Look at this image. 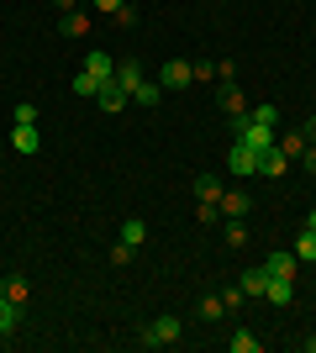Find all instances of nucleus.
I'll return each mask as SVG.
<instances>
[{"label":"nucleus","mask_w":316,"mask_h":353,"mask_svg":"<svg viewBox=\"0 0 316 353\" xmlns=\"http://www.w3.org/2000/svg\"><path fill=\"white\" fill-rule=\"evenodd\" d=\"M16 327H21V306H16V301H6V295H0V338H11Z\"/></svg>","instance_id":"obj_13"},{"label":"nucleus","mask_w":316,"mask_h":353,"mask_svg":"<svg viewBox=\"0 0 316 353\" xmlns=\"http://www.w3.org/2000/svg\"><path fill=\"white\" fill-rule=\"evenodd\" d=\"M295 264H301L295 253H269V259H264V269H269V274H285V280H295Z\"/></svg>","instance_id":"obj_14"},{"label":"nucleus","mask_w":316,"mask_h":353,"mask_svg":"<svg viewBox=\"0 0 316 353\" xmlns=\"http://www.w3.org/2000/svg\"><path fill=\"white\" fill-rule=\"evenodd\" d=\"M222 316H227L222 295H200V322H222Z\"/></svg>","instance_id":"obj_17"},{"label":"nucleus","mask_w":316,"mask_h":353,"mask_svg":"<svg viewBox=\"0 0 316 353\" xmlns=\"http://www.w3.org/2000/svg\"><path fill=\"white\" fill-rule=\"evenodd\" d=\"M301 163H306V174H316V143H306V153H301Z\"/></svg>","instance_id":"obj_32"},{"label":"nucleus","mask_w":316,"mask_h":353,"mask_svg":"<svg viewBox=\"0 0 316 353\" xmlns=\"http://www.w3.org/2000/svg\"><path fill=\"white\" fill-rule=\"evenodd\" d=\"M185 85H190V63H185V59H169L164 63V90H185Z\"/></svg>","instance_id":"obj_11"},{"label":"nucleus","mask_w":316,"mask_h":353,"mask_svg":"<svg viewBox=\"0 0 316 353\" xmlns=\"http://www.w3.org/2000/svg\"><path fill=\"white\" fill-rule=\"evenodd\" d=\"M59 27H63V37H85V32H90V16H85V11H69Z\"/></svg>","instance_id":"obj_18"},{"label":"nucleus","mask_w":316,"mask_h":353,"mask_svg":"<svg viewBox=\"0 0 316 353\" xmlns=\"http://www.w3.org/2000/svg\"><path fill=\"white\" fill-rule=\"evenodd\" d=\"M116 27H137V6L127 0V6H116Z\"/></svg>","instance_id":"obj_30"},{"label":"nucleus","mask_w":316,"mask_h":353,"mask_svg":"<svg viewBox=\"0 0 316 353\" xmlns=\"http://www.w3.org/2000/svg\"><path fill=\"white\" fill-rule=\"evenodd\" d=\"M132 101H137V105H158V85H137Z\"/></svg>","instance_id":"obj_28"},{"label":"nucleus","mask_w":316,"mask_h":353,"mask_svg":"<svg viewBox=\"0 0 316 353\" xmlns=\"http://www.w3.org/2000/svg\"><path fill=\"white\" fill-rule=\"evenodd\" d=\"M0 295H6V301H16V306H27V280H21V274H11V280L0 285Z\"/></svg>","instance_id":"obj_23"},{"label":"nucleus","mask_w":316,"mask_h":353,"mask_svg":"<svg viewBox=\"0 0 316 353\" xmlns=\"http://www.w3.org/2000/svg\"><path fill=\"white\" fill-rule=\"evenodd\" d=\"M264 301H274V306H290V301H295V285H290L285 274H269V285H264Z\"/></svg>","instance_id":"obj_5"},{"label":"nucleus","mask_w":316,"mask_h":353,"mask_svg":"<svg viewBox=\"0 0 316 353\" xmlns=\"http://www.w3.org/2000/svg\"><path fill=\"white\" fill-rule=\"evenodd\" d=\"M143 343H148V348L180 343V316H158V322H148V327H143Z\"/></svg>","instance_id":"obj_1"},{"label":"nucleus","mask_w":316,"mask_h":353,"mask_svg":"<svg viewBox=\"0 0 316 353\" xmlns=\"http://www.w3.org/2000/svg\"><path fill=\"white\" fill-rule=\"evenodd\" d=\"M11 148H16V153H37V148H43L37 127H16V132H11Z\"/></svg>","instance_id":"obj_15"},{"label":"nucleus","mask_w":316,"mask_h":353,"mask_svg":"<svg viewBox=\"0 0 316 353\" xmlns=\"http://www.w3.org/2000/svg\"><path fill=\"white\" fill-rule=\"evenodd\" d=\"M306 227H311V232H316V206H311V216H306Z\"/></svg>","instance_id":"obj_35"},{"label":"nucleus","mask_w":316,"mask_h":353,"mask_svg":"<svg viewBox=\"0 0 316 353\" xmlns=\"http://www.w3.org/2000/svg\"><path fill=\"white\" fill-rule=\"evenodd\" d=\"M242 243H248V227H242V221H232V227H227V248H242Z\"/></svg>","instance_id":"obj_29"},{"label":"nucleus","mask_w":316,"mask_h":353,"mask_svg":"<svg viewBox=\"0 0 316 353\" xmlns=\"http://www.w3.org/2000/svg\"><path fill=\"white\" fill-rule=\"evenodd\" d=\"M285 169H290V153H285V148H280V143H274V148H264V153H258V174L280 179V174H285Z\"/></svg>","instance_id":"obj_3"},{"label":"nucleus","mask_w":316,"mask_h":353,"mask_svg":"<svg viewBox=\"0 0 316 353\" xmlns=\"http://www.w3.org/2000/svg\"><path fill=\"white\" fill-rule=\"evenodd\" d=\"M222 301H227V311H238L248 295H242V285H232V290H222Z\"/></svg>","instance_id":"obj_31"},{"label":"nucleus","mask_w":316,"mask_h":353,"mask_svg":"<svg viewBox=\"0 0 316 353\" xmlns=\"http://www.w3.org/2000/svg\"><path fill=\"white\" fill-rule=\"evenodd\" d=\"M121 243H127V248H143V243H148V227H143V216H127V221H121Z\"/></svg>","instance_id":"obj_12"},{"label":"nucleus","mask_w":316,"mask_h":353,"mask_svg":"<svg viewBox=\"0 0 316 353\" xmlns=\"http://www.w3.org/2000/svg\"><path fill=\"white\" fill-rule=\"evenodd\" d=\"M116 6H127V0H95V11H105V16H116Z\"/></svg>","instance_id":"obj_33"},{"label":"nucleus","mask_w":316,"mask_h":353,"mask_svg":"<svg viewBox=\"0 0 316 353\" xmlns=\"http://www.w3.org/2000/svg\"><path fill=\"white\" fill-rule=\"evenodd\" d=\"M227 348H232V353H258V348H264V338H253V332H232Z\"/></svg>","instance_id":"obj_21"},{"label":"nucleus","mask_w":316,"mask_h":353,"mask_svg":"<svg viewBox=\"0 0 316 353\" xmlns=\"http://www.w3.org/2000/svg\"><path fill=\"white\" fill-rule=\"evenodd\" d=\"M274 143L285 148L290 159H301V153H306V143H311V137H306V127H301V132H285V137H274Z\"/></svg>","instance_id":"obj_20"},{"label":"nucleus","mask_w":316,"mask_h":353,"mask_svg":"<svg viewBox=\"0 0 316 353\" xmlns=\"http://www.w3.org/2000/svg\"><path fill=\"white\" fill-rule=\"evenodd\" d=\"M216 206H222V216L242 221V211H253V201H248L242 190H222V201H216Z\"/></svg>","instance_id":"obj_9"},{"label":"nucleus","mask_w":316,"mask_h":353,"mask_svg":"<svg viewBox=\"0 0 316 353\" xmlns=\"http://www.w3.org/2000/svg\"><path fill=\"white\" fill-rule=\"evenodd\" d=\"M248 121H258V127H280V111H274V105H253Z\"/></svg>","instance_id":"obj_25"},{"label":"nucleus","mask_w":316,"mask_h":353,"mask_svg":"<svg viewBox=\"0 0 316 353\" xmlns=\"http://www.w3.org/2000/svg\"><path fill=\"white\" fill-rule=\"evenodd\" d=\"M306 137H311V143H316V117H306Z\"/></svg>","instance_id":"obj_34"},{"label":"nucleus","mask_w":316,"mask_h":353,"mask_svg":"<svg viewBox=\"0 0 316 353\" xmlns=\"http://www.w3.org/2000/svg\"><path fill=\"white\" fill-rule=\"evenodd\" d=\"M116 85H121V90H127V95H132V90H137V85H143V69H137V63H132V59H127V63H116Z\"/></svg>","instance_id":"obj_16"},{"label":"nucleus","mask_w":316,"mask_h":353,"mask_svg":"<svg viewBox=\"0 0 316 353\" xmlns=\"http://www.w3.org/2000/svg\"><path fill=\"white\" fill-rule=\"evenodd\" d=\"M311 269H316V264H311Z\"/></svg>","instance_id":"obj_37"},{"label":"nucleus","mask_w":316,"mask_h":353,"mask_svg":"<svg viewBox=\"0 0 316 353\" xmlns=\"http://www.w3.org/2000/svg\"><path fill=\"white\" fill-rule=\"evenodd\" d=\"M222 190H227L222 174H200V179H196V201H200V206H216V201H222Z\"/></svg>","instance_id":"obj_6"},{"label":"nucleus","mask_w":316,"mask_h":353,"mask_svg":"<svg viewBox=\"0 0 316 353\" xmlns=\"http://www.w3.org/2000/svg\"><path fill=\"white\" fill-rule=\"evenodd\" d=\"M222 111L238 117V121H248V95H242L238 85H222Z\"/></svg>","instance_id":"obj_7"},{"label":"nucleus","mask_w":316,"mask_h":353,"mask_svg":"<svg viewBox=\"0 0 316 353\" xmlns=\"http://www.w3.org/2000/svg\"><path fill=\"white\" fill-rule=\"evenodd\" d=\"M264 285H269V269H248L242 274V295H264Z\"/></svg>","instance_id":"obj_22"},{"label":"nucleus","mask_w":316,"mask_h":353,"mask_svg":"<svg viewBox=\"0 0 316 353\" xmlns=\"http://www.w3.org/2000/svg\"><path fill=\"white\" fill-rule=\"evenodd\" d=\"M74 95H85V101H95V95H101V79H95L90 69H79V74H74Z\"/></svg>","instance_id":"obj_19"},{"label":"nucleus","mask_w":316,"mask_h":353,"mask_svg":"<svg viewBox=\"0 0 316 353\" xmlns=\"http://www.w3.org/2000/svg\"><path fill=\"white\" fill-rule=\"evenodd\" d=\"M295 259H306V264H316V232L306 227L301 237H295Z\"/></svg>","instance_id":"obj_24"},{"label":"nucleus","mask_w":316,"mask_h":353,"mask_svg":"<svg viewBox=\"0 0 316 353\" xmlns=\"http://www.w3.org/2000/svg\"><path fill=\"white\" fill-rule=\"evenodd\" d=\"M227 169H232V174H258V148H248L238 137V143H232V153H227Z\"/></svg>","instance_id":"obj_2"},{"label":"nucleus","mask_w":316,"mask_h":353,"mask_svg":"<svg viewBox=\"0 0 316 353\" xmlns=\"http://www.w3.org/2000/svg\"><path fill=\"white\" fill-rule=\"evenodd\" d=\"M16 127H37V105H32V101L16 105Z\"/></svg>","instance_id":"obj_27"},{"label":"nucleus","mask_w":316,"mask_h":353,"mask_svg":"<svg viewBox=\"0 0 316 353\" xmlns=\"http://www.w3.org/2000/svg\"><path fill=\"white\" fill-rule=\"evenodd\" d=\"M238 127H242V143L248 148H258V153L274 148V127H258V121H238Z\"/></svg>","instance_id":"obj_8"},{"label":"nucleus","mask_w":316,"mask_h":353,"mask_svg":"<svg viewBox=\"0 0 316 353\" xmlns=\"http://www.w3.org/2000/svg\"><path fill=\"white\" fill-rule=\"evenodd\" d=\"M95 105H101V111H111V117H116L121 105H127V90H121L116 79H111V85H101V95H95Z\"/></svg>","instance_id":"obj_10"},{"label":"nucleus","mask_w":316,"mask_h":353,"mask_svg":"<svg viewBox=\"0 0 316 353\" xmlns=\"http://www.w3.org/2000/svg\"><path fill=\"white\" fill-rule=\"evenodd\" d=\"M216 79V63H190V85H211Z\"/></svg>","instance_id":"obj_26"},{"label":"nucleus","mask_w":316,"mask_h":353,"mask_svg":"<svg viewBox=\"0 0 316 353\" xmlns=\"http://www.w3.org/2000/svg\"><path fill=\"white\" fill-rule=\"evenodd\" d=\"M306 348H311V353H316V338H306Z\"/></svg>","instance_id":"obj_36"},{"label":"nucleus","mask_w":316,"mask_h":353,"mask_svg":"<svg viewBox=\"0 0 316 353\" xmlns=\"http://www.w3.org/2000/svg\"><path fill=\"white\" fill-rule=\"evenodd\" d=\"M85 69H90L101 85H111V79H116V59H111V53H101V48H90V53H85Z\"/></svg>","instance_id":"obj_4"}]
</instances>
